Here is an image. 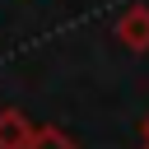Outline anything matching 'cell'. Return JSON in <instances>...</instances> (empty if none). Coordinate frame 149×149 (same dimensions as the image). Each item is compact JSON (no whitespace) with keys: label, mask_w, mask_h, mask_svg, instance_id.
Wrapping results in <instances>:
<instances>
[{"label":"cell","mask_w":149,"mask_h":149,"mask_svg":"<svg viewBox=\"0 0 149 149\" xmlns=\"http://www.w3.org/2000/svg\"><path fill=\"white\" fill-rule=\"evenodd\" d=\"M28 149H79V144H74V135H65L61 126H33Z\"/></svg>","instance_id":"3"},{"label":"cell","mask_w":149,"mask_h":149,"mask_svg":"<svg viewBox=\"0 0 149 149\" xmlns=\"http://www.w3.org/2000/svg\"><path fill=\"white\" fill-rule=\"evenodd\" d=\"M116 42L126 51H149V5H130L121 19H116Z\"/></svg>","instance_id":"1"},{"label":"cell","mask_w":149,"mask_h":149,"mask_svg":"<svg viewBox=\"0 0 149 149\" xmlns=\"http://www.w3.org/2000/svg\"><path fill=\"white\" fill-rule=\"evenodd\" d=\"M144 140H149V116H144Z\"/></svg>","instance_id":"4"},{"label":"cell","mask_w":149,"mask_h":149,"mask_svg":"<svg viewBox=\"0 0 149 149\" xmlns=\"http://www.w3.org/2000/svg\"><path fill=\"white\" fill-rule=\"evenodd\" d=\"M33 135V116L19 107H0V149H28Z\"/></svg>","instance_id":"2"},{"label":"cell","mask_w":149,"mask_h":149,"mask_svg":"<svg viewBox=\"0 0 149 149\" xmlns=\"http://www.w3.org/2000/svg\"><path fill=\"white\" fill-rule=\"evenodd\" d=\"M140 149H149V140H140Z\"/></svg>","instance_id":"5"}]
</instances>
